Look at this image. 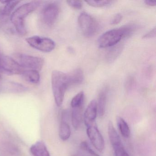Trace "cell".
<instances>
[{
    "mask_svg": "<svg viewBox=\"0 0 156 156\" xmlns=\"http://www.w3.org/2000/svg\"><path fill=\"white\" fill-rule=\"evenodd\" d=\"M106 100V91L103 90L100 92L98 95V101L97 103L98 113L100 117L103 116L105 115Z\"/></svg>",
    "mask_w": 156,
    "mask_h": 156,
    "instance_id": "ac0fdd59",
    "label": "cell"
},
{
    "mask_svg": "<svg viewBox=\"0 0 156 156\" xmlns=\"http://www.w3.org/2000/svg\"><path fill=\"white\" fill-rule=\"evenodd\" d=\"M73 156H76V155H73Z\"/></svg>",
    "mask_w": 156,
    "mask_h": 156,
    "instance_id": "1f68e13d",
    "label": "cell"
},
{
    "mask_svg": "<svg viewBox=\"0 0 156 156\" xmlns=\"http://www.w3.org/2000/svg\"><path fill=\"white\" fill-rule=\"evenodd\" d=\"M123 38V34L120 28L110 30L100 36L98 39V45L102 48L113 47Z\"/></svg>",
    "mask_w": 156,
    "mask_h": 156,
    "instance_id": "5b68a950",
    "label": "cell"
},
{
    "mask_svg": "<svg viewBox=\"0 0 156 156\" xmlns=\"http://www.w3.org/2000/svg\"><path fill=\"white\" fill-rule=\"evenodd\" d=\"M67 76L69 87L80 84L83 81V73L81 69H75L67 74Z\"/></svg>",
    "mask_w": 156,
    "mask_h": 156,
    "instance_id": "8fae6325",
    "label": "cell"
},
{
    "mask_svg": "<svg viewBox=\"0 0 156 156\" xmlns=\"http://www.w3.org/2000/svg\"><path fill=\"white\" fill-rule=\"evenodd\" d=\"M15 59L17 62L25 70L39 71L43 67L44 61L41 57L23 54H16Z\"/></svg>",
    "mask_w": 156,
    "mask_h": 156,
    "instance_id": "277c9868",
    "label": "cell"
},
{
    "mask_svg": "<svg viewBox=\"0 0 156 156\" xmlns=\"http://www.w3.org/2000/svg\"><path fill=\"white\" fill-rule=\"evenodd\" d=\"M122 20V16L120 13L115 14L110 22L111 25H116L119 23Z\"/></svg>",
    "mask_w": 156,
    "mask_h": 156,
    "instance_id": "83f0119b",
    "label": "cell"
},
{
    "mask_svg": "<svg viewBox=\"0 0 156 156\" xmlns=\"http://www.w3.org/2000/svg\"><path fill=\"white\" fill-rule=\"evenodd\" d=\"M123 34V37H127L131 36L136 30V26L134 24H129L125 25L120 28Z\"/></svg>",
    "mask_w": 156,
    "mask_h": 156,
    "instance_id": "7402d4cb",
    "label": "cell"
},
{
    "mask_svg": "<svg viewBox=\"0 0 156 156\" xmlns=\"http://www.w3.org/2000/svg\"><path fill=\"white\" fill-rule=\"evenodd\" d=\"M97 114V102L93 100L89 103L84 114V120L87 127L95 123Z\"/></svg>",
    "mask_w": 156,
    "mask_h": 156,
    "instance_id": "30bf717a",
    "label": "cell"
},
{
    "mask_svg": "<svg viewBox=\"0 0 156 156\" xmlns=\"http://www.w3.org/2000/svg\"><path fill=\"white\" fill-rule=\"evenodd\" d=\"M87 133L94 147L98 151L102 152L105 149V141L95 123L87 127Z\"/></svg>",
    "mask_w": 156,
    "mask_h": 156,
    "instance_id": "9c48e42d",
    "label": "cell"
},
{
    "mask_svg": "<svg viewBox=\"0 0 156 156\" xmlns=\"http://www.w3.org/2000/svg\"><path fill=\"white\" fill-rule=\"evenodd\" d=\"M156 28L155 27L154 29H152L147 34L144 35L143 37H142V38H143V39H147L154 38V37H155V36H156Z\"/></svg>",
    "mask_w": 156,
    "mask_h": 156,
    "instance_id": "f1b7e54d",
    "label": "cell"
},
{
    "mask_svg": "<svg viewBox=\"0 0 156 156\" xmlns=\"http://www.w3.org/2000/svg\"><path fill=\"white\" fill-rule=\"evenodd\" d=\"M108 134L109 140L113 148L123 145L118 133L117 132L113 123L111 121L108 122Z\"/></svg>",
    "mask_w": 156,
    "mask_h": 156,
    "instance_id": "4fadbf2b",
    "label": "cell"
},
{
    "mask_svg": "<svg viewBox=\"0 0 156 156\" xmlns=\"http://www.w3.org/2000/svg\"><path fill=\"white\" fill-rule=\"evenodd\" d=\"M40 4L39 1H33L25 3L20 6L12 14L11 21L18 33L22 35L26 34L27 31L25 26V18L34 11Z\"/></svg>",
    "mask_w": 156,
    "mask_h": 156,
    "instance_id": "6da1fadb",
    "label": "cell"
},
{
    "mask_svg": "<svg viewBox=\"0 0 156 156\" xmlns=\"http://www.w3.org/2000/svg\"><path fill=\"white\" fill-rule=\"evenodd\" d=\"M117 124L120 133L123 137L128 138L130 136V129L127 123L120 117L117 118Z\"/></svg>",
    "mask_w": 156,
    "mask_h": 156,
    "instance_id": "ffe728a7",
    "label": "cell"
},
{
    "mask_svg": "<svg viewBox=\"0 0 156 156\" xmlns=\"http://www.w3.org/2000/svg\"><path fill=\"white\" fill-rule=\"evenodd\" d=\"M20 2V1H10L6 3L3 8L0 10V14L3 17H7L10 15L14 8Z\"/></svg>",
    "mask_w": 156,
    "mask_h": 156,
    "instance_id": "d6986e66",
    "label": "cell"
},
{
    "mask_svg": "<svg viewBox=\"0 0 156 156\" xmlns=\"http://www.w3.org/2000/svg\"><path fill=\"white\" fill-rule=\"evenodd\" d=\"M83 106L72 108V122L75 129H78L81 126L83 119Z\"/></svg>",
    "mask_w": 156,
    "mask_h": 156,
    "instance_id": "5bb4252c",
    "label": "cell"
},
{
    "mask_svg": "<svg viewBox=\"0 0 156 156\" xmlns=\"http://www.w3.org/2000/svg\"><path fill=\"white\" fill-rule=\"evenodd\" d=\"M60 9L57 3L51 2L45 5L41 12V20L46 26L51 27L55 23L59 16Z\"/></svg>",
    "mask_w": 156,
    "mask_h": 156,
    "instance_id": "52a82bcc",
    "label": "cell"
},
{
    "mask_svg": "<svg viewBox=\"0 0 156 156\" xmlns=\"http://www.w3.org/2000/svg\"><path fill=\"white\" fill-rule=\"evenodd\" d=\"M26 41L33 48L43 52H50L55 48V44L51 39L39 36L27 38Z\"/></svg>",
    "mask_w": 156,
    "mask_h": 156,
    "instance_id": "8992f818",
    "label": "cell"
},
{
    "mask_svg": "<svg viewBox=\"0 0 156 156\" xmlns=\"http://www.w3.org/2000/svg\"><path fill=\"white\" fill-rule=\"evenodd\" d=\"M3 55L2 54L1 52L0 51V80H1L2 78V72L1 68V64L2 58Z\"/></svg>",
    "mask_w": 156,
    "mask_h": 156,
    "instance_id": "4dcf8cb0",
    "label": "cell"
},
{
    "mask_svg": "<svg viewBox=\"0 0 156 156\" xmlns=\"http://www.w3.org/2000/svg\"><path fill=\"white\" fill-rule=\"evenodd\" d=\"M123 49V46L122 44H118L113 46L106 55V59L107 62L108 63L114 62L122 52Z\"/></svg>",
    "mask_w": 156,
    "mask_h": 156,
    "instance_id": "e0dca14e",
    "label": "cell"
},
{
    "mask_svg": "<svg viewBox=\"0 0 156 156\" xmlns=\"http://www.w3.org/2000/svg\"><path fill=\"white\" fill-rule=\"evenodd\" d=\"M22 75L25 81L32 83H38L41 78L39 71L36 70H25Z\"/></svg>",
    "mask_w": 156,
    "mask_h": 156,
    "instance_id": "2e32d148",
    "label": "cell"
},
{
    "mask_svg": "<svg viewBox=\"0 0 156 156\" xmlns=\"http://www.w3.org/2000/svg\"><path fill=\"white\" fill-rule=\"evenodd\" d=\"M66 2L70 7L76 9H80L83 7V3L80 1H67Z\"/></svg>",
    "mask_w": 156,
    "mask_h": 156,
    "instance_id": "4316f807",
    "label": "cell"
},
{
    "mask_svg": "<svg viewBox=\"0 0 156 156\" xmlns=\"http://www.w3.org/2000/svg\"><path fill=\"white\" fill-rule=\"evenodd\" d=\"M30 151L34 156H51L47 147L42 141H37L32 145Z\"/></svg>",
    "mask_w": 156,
    "mask_h": 156,
    "instance_id": "7c38bea8",
    "label": "cell"
},
{
    "mask_svg": "<svg viewBox=\"0 0 156 156\" xmlns=\"http://www.w3.org/2000/svg\"><path fill=\"white\" fill-rule=\"evenodd\" d=\"M136 85V80L133 76H129L127 78L125 83L126 89L127 91H130L133 89Z\"/></svg>",
    "mask_w": 156,
    "mask_h": 156,
    "instance_id": "d4e9b609",
    "label": "cell"
},
{
    "mask_svg": "<svg viewBox=\"0 0 156 156\" xmlns=\"http://www.w3.org/2000/svg\"><path fill=\"white\" fill-rule=\"evenodd\" d=\"M1 68L2 73L9 75H22L25 70L15 59L3 55L2 58Z\"/></svg>",
    "mask_w": 156,
    "mask_h": 156,
    "instance_id": "ba28073f",
    "label": "cell"
},
{
    "mask_svg": "<svg viewBox=\"0 0 156 156\" xmlns=\"http://www.w3.org/2000/svg\"><path fill=\"white\" fill-rule=\"evenodd\" d=\"M78 23L81 31L86 37L94 36L99 29L97 21L91 15L86 12L80 14L78 17Z\"/></svg>",
    "mask_w": 156,
    "mask_h": 156,
    "instance_id": "3957f363",
    "label": "cell"
},
{
    "mask_svg": "<svg viewBox=\"0 0 156 156\" xmlns=\"http://www.w3.org/2000/svg\"><path fill=\"white\" fill-rule=\"evenodd\" d=\"M84 94L83 92L82 91L77 94L74 97L71 102V106L72 108L79 107L83 105Z\"/></svg>",
    "mask_w": 156,
    "mask_h": 156,
    "instance_id": "44dd1931",
    "label": "cell"
},
{
    "mask_svg": "<svg viewBox=\"0 0 156 156\" xmlns=\"http://www.w3.org/2000/svg\"><path fill=\"white\" fill-rule=\"evenodd\" d=\"M80 148L83 150L87 151L89 154H91L92 156H100L94 151L90 147L87 141H83L80 144Z\"/></svg>",
    "mask_w": 156,
    "mask_h": 156,
    "instance_id": "cb8c5ba5",
    "label": "cell"
},
{
    "mask_svg": "<svg viewBox=\"0 0 156 156\" xmlns=\"http://www.w3.org/2000/svg\"><path fill=\"white\" fill-rule=\"evenodd\" d=\"M51 85L55 104L60 107L63 102L66 91L69 87L67 74L57 70L53 71Z\"/></svg>",
    "mask_w": 156,
    "mask_h": 156,
    "instance_id": "7a4b0ae2",
    "label": "cell"
},
{
    "mask_svg": "<svg viewBox=\"0 0 156 156\" xmlns=\"http://www.w3.org/2000/svg\"><path fill=\"white\" fill-rule=\"evenodd\" d=\"M85 2L92 7L100 8L108 5L111 2L109 1H87Z\"/></svg>",
    "mask_w": 156,
    "mask_h": 156,
    "instance_id": "603a6c76",
    "label": "cell"
},
{
    "mask_svg": "<svg viewBox=\"0 0 156 156\" xmlns=\"http://www.w3.org/2000/svg\"><path fill=\"white\" fill-rule=\"evenodd\" d=\"M59 136L64 141L69 139L71 135V128L66 121V118H62L59 128Z\"/></svg>",
    "mask_w": 156,
    "mask_h": 156,
    "instance_id": "9a60e30c",
    "label": "cell"
},
{
    "mask_svg": "<svg viewBox=\"0 0 156 156\" xmlns=\"http://www.w3.org/2000/svg\"><path fill=\"white\" fill-rule=\"evenodd\" d=\"M145 4L148 6L153 7L156 5V1H151V0H146L144 1Z\"/></svg>",
    "mask_w": 156,
    "mask_h": 156,
    "instance_id": "f546056e",
    "label": "cell"
},
{
    "mask_svg": "<svg viewBox=\"0 0 156 156\" xmlns=\"http://www.w3.org/2000/svg\"><path fill=\"white\" fill-rule=\"evenodd\" d=\"M113 149H114L115 156H129L125 149L124 148L123 145L116 147Z\"/></svg>",
    "mask_w": 156,
    "mask_h": 156,
    "instance_id": "484cf974",
    "label": "cell"
}]
</instances>
